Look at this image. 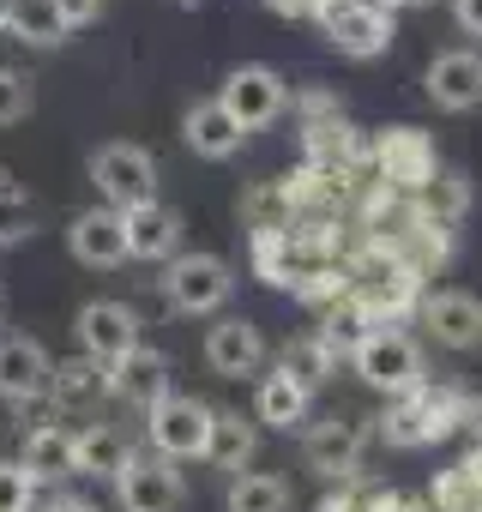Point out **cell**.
Returning <instances> with one entry per match:
<instances>
[{"mask_svg":"<svg viewBox=\"0 0 482 512\" xmlns=\"http://www.w3.org/2000/svg\"><path fill=\"white\" fill-rule=\"evenodd\" d=\"M368 151H374V163H380L392 193H422L440 175V151H434V139L422 127H386Z\"/></svg>","mask_w":482,"mask_h":512,"instance_id":"8","label":"cell"},{"mask_svg":"<svg viewBox=\"0 0 482 512\" xmlns=\"http://www.w3.org/2000/svg\"><path fill=\"white\" fill-rule=\"evenodd\" d=\"M254 446H260V428L254 422H241V410H217L211 416V446H205V458L217 464V470H248L254 464Z\"/></svg>","mask_w":482,"mask_h":512,"instance_id":"22","label":"cell"},{"mask_svg":"<svg viewBox=\"0 0 482 512\" xmlns=\"http://www.w3.org/2000/svg\"><path fill=\"white\" fill-rule=\"evenodd\" d=\"M115 494L127 512H181V476L157 452H133L127 470L115 476Z\"/></svg>","mask_w":482,"mask_h":512,"instance_id":"14","label":"cell"},{"mask_svg":"<svg viewBox=\"0 0 482 512\" xmlns=\"http://www.w3.org/2000/svg\"><path fill=\"white\" fill-rule=\"evenodd\" d=\"M350 368L362 374V386H374V392H386V398H404V392L428 386V380H422V344H416L410 332H398V326H374V332L356 344Z\"/></svg>","mask_w":482,"mask_h":512,"instance_id":"1","label":"cell"},{"mask_svg":"<svg viewBox=\"0 0 482 512\" xmlns=\"http://www.w3.org/2000/svg\"><path fill=\"white\" fill-rule=\"evenodd\" d=\"M458 422H464V398H458L452 386H440V392L416 386V392H404V398L386 410L380 440H386V446H428V440H446Z\"/></svg>","mask_w":482,"mask_h":512,"instance_id":"2","label":"cell"},{"mask_svg":"<svg viewBox=\"0 0 482 512\" xmlns=\"http://www.w3.org/2000/svg\"><path fill=\"white\" fill-rule=\"evenodd\" d=\"M55 380V362L37 338H19V332H0V398L13 404H37Z\"/></svg>","mask_w":482,"mask_h":512,"instance_id":"17","label":"cell"},{"mask_svg":"<svg viewBox=\"0 0 482 512\" xmlns=\"http://www.w3.org/2000/svg\"><path fill=\"white\" fill-rule=\"evenodd\" d=\"M416 320L440 350H482V302L470 290H428L416 302Z\"/></svg>","mask_w":482,"mask_h":512,"instance_id":"10","label":"cell"},{"mask_svg":"<svg viewBox=\"0 0 482 512\" xmlns=\"http://www.w3.org/2000/svg\"><path fill=\"white\" fill-rule=\"evenodd\" d=\"M109 392L133 410H157L175 386H169V356L151 344H133L121 362H109Z\"/></svg>","mask_w":482,"mask_h":512,"instance_id":"16","label":"cell"},{"mask_svg":"<svg viewBox=\"0 0 482 512\" xmlns=\"http://www.w3.org/2000/svg\"><path fill=\"white\" fill-rule=\"evenodd\" d=\"M278 368H284L296 386H308V392H314V386H326V380H332V368H338V350H332L320 332H302V338H290V344H284Z\"/></svg>","mask_w":482,"mask_h":512,"instance_id":"25","label":"cell"},{"mask_svg":"<svg viewBox=\"0 0 482 512\" xmlns=\"http://www.w3.org/2000/svg\"><path fill=\"white\" fill-rule=\"evenodd\" d=\"M103 392H109V368H103V362H91V356H67V362H55L49 398H55L61 410H85V404H97Z\"/></svg>","mask_w":482,"mask_h":512,"instance_id":"23","label":"cell"},{"mask_svg":"<svg viewBox=\"0 0 482 512\" xmlns=\"http://www.w3.org/2000/svg\"><path fill=\"white\" fill-rule=\"evenodd\" d=\"M7 193H19V181H13V169H7V163H0V199H7Z\"/></svg>","mask_w":482,"mask_h":512,"instance_id":"36","label":"cell"},{"mask_svg":"<svg viewBox=\"0 0 482 512\" xmlns=\"http://www.w3.org/2000/svg\"><path fill=\"white\" fill-rule=\"evenodd\" d=\"M320 31L338 55L350 61H374L392 49V13H380L374 0H320Z\"/></svg>","mask_w":482,"mask_h":512,"instance_id":"6","label":"cell"},{"mask_svg":"<svg viewBox=\"0 0 482 512\" xmlns=\"http://www.w3.org/2000/svg\"><path fill=\"white\" fill-rule=\"evenodd\" d=\"M0 31L31 43V49L67 43V19L55 13V0H7V7H0Z\"/></svg>","mask_w":482,"mask_h":512,"instance_id":"21","label":"cell"},{"mask_svg":"<svg viewBox=\"0 0 482 512\" xmlns=\"http://www.w3.org/2000/svg\"><path fill=\"white\" fill-rule=\"evenodd\" d=\"M458 476H464V488H470V494L482 500V452H470V458L458 464Z\"/></svg>","mask_w":482,"mask_h":512,"instance_id":"34","label":"cell"},{"mask_svg":"<svg viewBox=\"0 0 482 512\" xmlns=\"http://www.w3.org/2000/svg\"><path fill=\"white\" fill-rule=\"evenodd\" d=\"M55 13L67 19V31H79V25H91L103 13V0H55Z\"/></svg>","mask_w":482,"mask_h":512,"instance_id":"32","label":"cell"},{"mask_svg":"<svg viewBox=\"0 0 482 512\" xmlns=\"http://www.w3.org/2000/svg\"><path fill=\"white\" fill-rule=\"evenodd\" d=\"M19 464H25L31 476H79V428H67V422H37V428L25 434Z\"/></svg>","mask_w":482,"mask_h":512,"instance_id":"20","label":"cell"},{"mask_svg":"<svg viewBox=\"0 0 482 512\" xmlns=\"http://www.w3.org/2000/svg\"><path fill=\"white\" fill-rule=\"evenodd\" d=\"M211 404L205 398H193V392H169L157 410H145V434H151V452L157 458H205V446H211Z\"/></svg>","mask_w":482,"mask_h":512,"instance_id":"5","label":"cell"},{"mask_svg":"<svg viewBox=\"0 0 482 512\" xmlns=\"http://www.w3.org/2000/svg\"><path fill=\"white\" fill-rule=\"evenodd\" d=\"M422 91H428V103L446 109V115L482 109V55H476V49H446V55H434L428 73H422Z\"/></svg>","mask_w":482,"mask_h":512,"instance_id":"12","label":"cell"},{"mask_svg":"<svg viewBox=\"0 0 482 512\" xmlns=\"http://www.w3.org/2000/svg\"><path fill=\"white\" fill-rule=\"evenodd\" d=\"M127 458H133V446H127L121 428H109V422L79 428V476H121Z\"/></svg>","mask_w":482,"mask_h":512,"instance_id":"24","label":"cell"},{"mask_svg":"<svg viewBox=\"0 0 482 512\" xmlns=\"http://www.w3.org/2000/svg\"><path fill=\"white\" fill-rule=\"evenodd\" d=\"M91 181H97V193L109 199V211L151 205V199H157V157H151L145 145L115 139V145L91 151Z\"/></svg>","mask_w":482,"mask_h":512,"instance_id":"4","label":"cell"},{"mask_svg":"<svg viewBox=\"0 0 482 512\" xmlns=\"http://www.w3.org/2000/svg\"><path fill=\"white\" fill-rule=\"evenodd\" d=\"M217 103L241 121V133H260V127H272V121L284 115L290 85H284V73H278V67L248 61V67H235V73L217 85Z\"/></svg>","mask_w":482,"mask_h":512,"instance_id":"7","label":"cell"},{"mask_svg":"<svg viewBox=\"0 0 482 512\" xmlns=\"http://www.w3.org/2000/svg\"><path fill=\"white\" fill-rule=\"evenodd\" d=\"M254 416L266 428H296L308 416V386H296L284 368L278 374H260V398H254Z\"/></svg>","mask_w":482,"mask_h":512,"instance_id":"26","label":"cell"},{"mask_svg":"<svg viewBox=\"0 0 482 512\" xmlns=\"http://www.w3.org/2000/svg\"><path fill=\"white\" fill-rule=\"evenodd\" d=\"M31 235H37V205L25 193H7L0 199V247H19Z\"/></svg>","mask_w":482,"mask_h":512,"instance_id":"30","label":"cell"},{"mask_svg":"<svg viewBox=\"0 0 482 512\" xmlns=\"http://www.w3.org/2000/svg\"><path fill=\"white\" fill-rule=\"evenodd\" d=\"M362 446H368V422L362 416H338V410L308 422V434H302V458L320 476H356Z\"/></svg>","mask_w":482,"mask_h":512,"instance_id":"9","label":"cell"},{"mask_svg":"<svg viewBox=\"0 0 482 512\" xmlns=\"http://www.w3.org/2000/svg\"><path fill=\"white\" fill-rule=\"evenodd\" d=\"M49 512H97V506L79 500V494H61V500H49Z\"/></svg>","mask_w":482,"mask_h":512,"instance_id":"35","label":"cell"},{"mask_svg":"<svg viewBox=\"0 0 482 512\" xmlns=\"http://www.w3.org/2000/svg\"><path fill=\"white\" fill-rule=\"evenodd\" d=\"M67 247H73V260L91 266V272H115V266L133 260V253H127V223H121V211H109V205L79 211V217L67 223Z\"/></svg>","mask_w":482,"mask_h":512,"instance_id":"13","label":"cell"},{"mask_svg":"<svg viewBox=\"0 0 482 512\" xmlns=\"http://www.w3.org/2000/svg\"><path fill=\"white\" fill-rule=\"evenodd\" d=\"M452 19L464 37H482V0H452Z\"/></svg>","mask_w":482,"mask_h":512,"instance_id":"33","label":"cell"},{"mask_svg":"<svg viewBox=\"0 0 482 512\" xmlns=\"http://www.w3.org/2000/svg\"><path fill=\"white\" fill-rule=\"evenodd\" d=\"M121 223H127V253H133V260H163L169 266L181 253V211L175 205L151 199V205L121 211Z\"/></svg>","mask_w":482,"mask_h":512,"instance_id":"18","label":"cell"},{"mask_svg":"<svg viewBox=\"0 0 482 512\" xmlns=\"http://www.w3.org/2000/svg\"><path fill=\"white\" fill-rule=\"evenodd\" d=\"M205 368L223 374V380H248V374H260V368H266V338H260V326L241 320V314L217 320V326L205 332Z\"/></svg>","mask_w":482,"mask_h":512,"instance_id":"15","label":"cell"},{"mask_svg":"<svg viewBox=\"0 0 482 512\" xmlns=\"http://www.w3.org/2000/svg\"><path fill=\"white\" fill-rule=\"evenodd\" d=\"M31 115V79L19 67H0V127H13Z\"/></svg>","mask_w":482,"mask_h":512,"instance_id":"31","label":"cell"},{"mask_svg":"<svg viewBox=\"0 0 482 512\" xmlns=\"http://www.w3.org/2000/svg\"><path fill=\"white\" fill-rule=\"evenodd\" d=\"M73 332H79V356L109 368V362H121L139 344V314L127 302H85L73 314Z\"/></svg>","mask_w":482,"mask_h":512,"instance_id":"11","label":"cell"},{"mask_svg":"<svg viewBox=\"0 0 482 512\" xmlns=\"http://www.w3.org/2000/svg\"><path fill=\"white\" fill-rule=\"evenodd\" d=\"M416 205H422L434 223H446V229H452V223L470 211V175H464V169H440V175L416 193Z\"/></svg>","mask_w":482,"mask_h":512,"instance_id":"28","label":"cell"},{"mask_svg":"<svg viewBox=\"0 0 482 512\" xmlns=\"http://www.w3.org/2000/svg\"><path fill=\"white\" fill-rule=\"evenodd\" d=\"M163 302L175 314H217L235 290V272L229 260H217V253H175V260L163 266Z\"/></svg>","mask_w":482,"mask_h":512,"instance_id":"3","label":"cell"},{"mask_svg":"<svg viewBox=\"0 0 482 512\" xmlns=\"http://www.w3.org/2000/svg\"><path fill=\"white\" fill-rule=\"evenodd\" d=\"M229 512H290V482L272 470H241L229 482Z\"/></svg>","mask_w":482,"mask_h":512,"instance_id":"27","label":"cell"},{"mask_svg":"<svg viewBox=\"0 0 482 512\" xmlns=\"http://www.w3.org/2000/svg\"><path fill=\"white\" fill-rule=\"evenodd\" d=\"M37 500V476L19 458H0V512H31Z\"/></svg>","mask_w":482,"mask_h":512,"instance_id":"29","label":"cell"},{"mask_svg":"<svg viewBox=\"0 0 482 512\" xmlns=\"http://www.w3.org/2000/svg\"><path fill=\"white\" fill-rule=\"evenodd\" d=\"M181 139H187V151H193V157L223 163V157H235V151H241V139H248V133H241V121L211 97V103H193V109H187Z\"/></svg>","mask_w":482,"mask_h":512,"instance_id":"19","label":"cell"}]
</instances>
